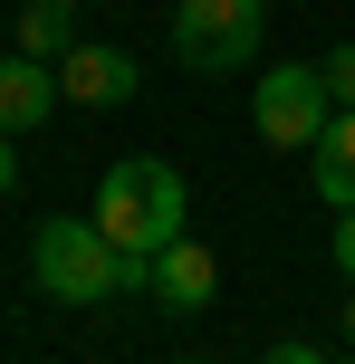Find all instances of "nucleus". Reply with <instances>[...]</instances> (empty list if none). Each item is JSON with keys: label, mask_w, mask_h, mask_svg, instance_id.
I'll return each instance as SVG.
<instances>
[{"label": "nucleus", "mask_w": 355, "mask_h": 364, "mask_svg": "<svg viewBox=\"0 0 355 364\" xmlns=\"http://www.w3.org/2000/svg\"><path fill=\"white\" fill-rule=\"evenodd\" d=\"M29 278H38V297H58V307H106V297H134V288L154 297V259L115 250V240L96 230V211H87V220H77V211L38 220Z\"/></svg>", "instance_id": "1"}, {"label": "nucleus", "mask_w": 355, "mask_h": 364, "mask_svg": "<svg viewBox=\"0 0 355 364\" xmlns=\"http://www.w3.org/2000/svg\"><path fill=\"white\" fill-rule=\"evenodd\" d=\"M183 220H192V192H183V173L154 164V154H125V164L96 182V230H106L115 250H134V259L173 250Z\"/></svg>", "instance_id": "2"}, {"label": "nucleus", "mask_w": 355, "mask_h": 364, "mask_svg": "<svg viewBox=\"0 0 355 364\" xmlns=\"http://www.w3.org/2000/svg\"><path fill=\"white\" fill-rule=\"evenodd\" d=\"M269 38V0H173V58L192 77H231L250 68Z\"/></svg>", "instance_id": "3"}, {"label": "nucleus", "mask_w": 355, "mask_h": 364, "mask_svg": "<svg viewBox=\"0 0 355 364\" xmlns=\"http://www.w3.org/2000/svg\"><path fill=\"white\" fill-rule=\"evenodd\" d=\"M327 115H337L327 68H269L260 96H250V125H260V144H279V154H307L327 134Z\"/></svg>", "instance_id": "4"}, {"label": "nucleus", "mask_w": 355, "mask_h": 364, "mask_svg": "<svg viewBox=\"0 0 355 364\" xmlns=\"http://www.w3.org/2000/svg\"><path fill=\"white\" fill-rule=\"evenodd\" d=\"M134 58L125 48H106V38H77L68 58H58V96H68V106H125L134 96Z\"/></svg>", "instance_id": "5"}, {"label": "nucleus", "mask_w": 355, "mask_h": 364, "mask_svg": "<svg viewBox=\"0 0 355 364\" xmlns=\"http://www.w3.org/2000/svg\"><path fill=\"white\" fill-rule=\"evenodd\" d=\"M211 297H221V259L202 250V240H173V250H154V307H173V316H202Z\"/></svg>", "instance_id": "6"}, {"label": "nucleus", "mask_w": 355, "mask_h": 364, "mask_svg": "<svg viewBox=\"0 0 355 364\" xmlns=\"http://www.w3.org/2000/svg\"><path fill=\"white\" fill-rule=\"evenodd\" d=\"M58 106H68V96H58V68H48V58H29V48H10V58H0V134L48 125Z\"/></svg>", "instance_id": "7"}, {"label": "nucleus", "mask_w": 355, "mask_h": 364, "mask_svg": "<svg viewBox=\"0 0 355 364\" xmlns=\"http://www.w3.org/2000/svg\"><path fill=\"white\" fill-rule=\"evenodd\" d=\"M307 164H317V201L327 211H355V106L327 115V134L307 144Z\"/></svg>", "instance_id": "8"}, {"label": "nucleus", "mask_w": 355, "mask_h": 364, "mask_svg": "<svg viewBox=\"0 0 355 364\" xmlns=\"http://www.w3.org/2000/svg\"><path fill=\"white\" fill-rule=\"evenodd\" d=\"M19 48L58 68V58L77 48V0H29V10H19Z\"/></svg>", "instance_id": "9"}, {"label": "nucleus", "mask_w": 355, "mask_h": 364, "mask_svg": "<svg viewBox=\"0 0 355 364\" xmlns=\"http://www.w3.org/2000/svg\"><path fill=\"white\" fill-rule=\"evenodd\" d=\"M317 68H327V96H337V106H355V38H346V48H327Z\"/></svg>", "instance_id": "10"}, {"label": "nucleus", "mask_w": 355, "mask_h": 364, "mask_svg": "<svg viewBox=\"0 0 355 364\" xmlns=\"http://www.w3.org/2000/svg\"><path fill=\"white\" fill-rule=\"evenodd\" d=\"M260 364H337V355H317V346H307V336H288V346H269Z\"/></svg>", "instance_id": "11"}, {"label": "nucleus", "mask_w": 355, "mask_h": 364, "mask_svg": "<svg viewBox=\"0 0 355 364\" xmlns=\"http://www.w3.org/2000/svg\"><path fill=\"white\" fill-rule=\"evenodd\" d=\"M327 259H337V269L355 278V211H337V240H327Z\"/></svg>", "instance_id": "12"}, {"label": "nucleus", "mask_w": 355, "mask_h": 364, "mask_svg": "<svg viewBox=\"0 0 355 364\" xmlns=\"http://www.w3.org/2000/svg\"><path fill=\"white\" fill-rule=\"evenodd\" d=\"M19 192V154H10V134H0V201Z\"/></svg>", "instance_id": "13"}, {"label": "nucleus", "mask_w": 355, "mask_h": 364, "mask_svg": "<svg viewBox=\"0 0 355 364\" xmlns=\"http://www.w3.org/2000/svg\"><path fill=\"white\" fill-rule=\"evenodd\" d=\"M346 346H355V297H346Z\"/></svg>", "instance_id": "14"}, {"label": "nucleus", "mask_w": 355, "mask_h": 364, "mask_svg": "<svg viewBox=\"0 0 355 364\" xmlns=\"http://www.w3.org/2000/svg\"><path fill=\"white\" fill-rule=\"evenodd\" d=\"M173 364H211V355H173Z\"/></svg>", "instance_id": "15"}]
</instances>
